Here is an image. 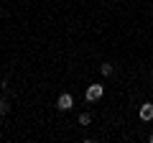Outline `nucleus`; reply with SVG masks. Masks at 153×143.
<instances>
[{
  "label": "nucleus",
  "instance_id": "nucleus-1",
  "mask_svg": "<svg viewBox=\"0 0 153 143\" xmlns=\"http://www.w3.org/2000/svg\"><path fill=\"white\" fill-rule=\"evenodd\" d=\"M71 105H74V100H71L69 92H64L59 100H56V107H59V110H71Z\"/></svg>",
  "mask_w": 153,
  "mask_h": 143
},
{
  "label": "nucleus",
  "instance_id": "nucleus-2",
  "mask_svg": "<svg viewBox=\"0 0 153 143\" xmlns=\"http://www.w3.org/2000/svg\"><path fill=\"white\" fill-rule=\"evenodd\" d=\"M102 97V84H89L87 87V100H100Z\"/></svg>",
  "mask_w": 153,
  "mask_h": 143
},
{
  "label": "nucleus",
  "instance_id": "nucleus-3",
  "mask_svg": "<svg viewBox=\"0 0 153 143\" xmlns=\"http://www.w3.org/2000/svg\"><path fill=\"white\" fill-rule=\"evenodd\" d=\"M140 118H143L146 123L153 120V105H143V107H140Z\"/></svg>",
  "mask_w": 153,
  "mask_h": 143
},
{
  "label": "nucleus",
  "instance_id": "nucleus-4",
  "mask_svg": "<svg viewBox=\"0 0 153 143\" xmlns=\"http://www.w3.org/2000/svg\"><path fill=\"white\" fill-rule=\"evenodd\" d=\"M100 72H102L105 77H110V74H112V64H102V66H100Z\"/></svg>",
  "mask_w": 153,
  "mask_h": 143
},
{
  "label": "nucleus",
  "instance_id": "nucleus-5",
  "mask_svg": "<svg viewBox=\"0 0 153 143\" xmlns=\"http://www.w3.org/2000/svg\"><path fill=\"white\" fill-rule=\"evenodd\" d=\"M8 110H10V105H8V100H0V115H5Z\"/></svg>",
  "mask_w": 153,
  "mask_h": 143
},
{
  "label": "nucleus",
  "instance_id": "nucleus-6",
  "mask_svg": "<svg viewBox=\"0 0 153 143\" xmlns=\"http://www.w3.org/2000/svg\"><path fill=\"white\" fill-rule=\"evenodd\" d=\"M89 120H92V118H89L87 112H84V115H79V123H82V125H89Z\"/></svg>",
  "mask_w": 153,
  "mask_h": 143
}]
</instances>
